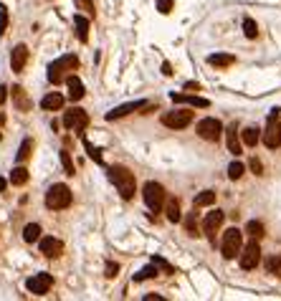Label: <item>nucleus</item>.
Instances as JSON below:
<instances>
[{
    "label": "nucleus",
    "instance_id": "22",
    "mask_svg": "<svg viewBox=\"0 0 281 301\" xmlns=\"http://www.w3.org/2000/svg\"><path fill=\"white\" fill-rule=\"evenodd\" d=\"M165 210H168V220H170V223H180V220H182V213H180V200H178V198L165 200Z\"/></svg>",
    "mask_w": 281,
    "mask_h": 301
},
{
    "label": "nucleus",
    "instance_id": "12",
    "mask_svg": "<svg viewBox=\"0 0 281 301\" xmlns=\"http://www.w3.org/2000/svg\"><path fill=\"white\" fill-rule=\"evenodd\" d=\"M223 220H226V213H223V210H213V213L206 215V220H203V231H206V236H208L210 241H216V231L223 225Z\"/></svg>",
    "mask_w": 281,
    "mask_h": 301
},
{
    "label": "nucleus",
    "instance_id": "34",
    "mask_svg": "<svg viewBox=\"0 0 281 301\" xmlns=\"http://www.w3.org/2000/svg\"><path fill=\"white\" fill-rule=\"evenodd\" d=\"M185 233L188 236H198V218H195V213H190L185 218Z\"/></svg>",
    "mask_w": 281,
    "mask_h": 301
},
{
    "label": "nucleus",
    "instance_id": "18",
    "mask_svg": "<svg viewBox=\"0 0 281 301\" xmlns=\"http://www.w3.org/2000/svg\"><path fill=\"white\" fill-rule=\"evenodd\" d=\"M74 25H76L78 41L86 43V41H89V18H86V15H74Z\"/></svg>",
    "mask_w": 281,
    "mask_h": 301
},
{
    "label": "nucleus",
    "instance_id": "30",
    "mask_svg": "<svg viewBox=\"0 0 281 301\" xmlns=\"http://www.w3.org/2000/svg\"><path fill=\"white\" fill-rule=\"evenodd\" d=\"M10 182H13V185H26V182H28V170H26V167H16V170L10 172Z\"/></svg>",
    "mask_w": 281,
    "mask_h": 301
},
{
    "label": "nucleus",
    "instance_id": "21",
    "mask_svg": "<svg viewBox=\"0 0 281 301\" xmlns=\"http://www.w3.org/2000/svg\"><path fill=\"white\" fill-rule=\"evenodd\" d=\"M41 106H44L46 111H58V109L64 106V96L56 94V91H54V94H46V96L41 99Z\"/></svg>",
    "mask_w": 281,
    "mask_h": 301
},
{
    "label": "nucleus",
    "instance_id": "17",
    "mask_svg": "<svg viewBox=\"0 0 281 301\" xmlns=\"http://www.w3.org/2000/svg\"><path fill=\"white\" fill-rule=\"evenodd\" d=\"M172 101H175V104L198 106V109H208V106H210L208 99H203V96H190V94H172Z\"/></svg>",
    "mask_w": 281,
    "mask_h": 301
},
{
    "label": "nucleus",
    "instance_id": "10",
    "mask_svg": "<svg viewBox=\"0 0 281 301\" xmlns=\"http://www.w3.org/2000/svg\"><path fill=\"white\" fill-rule=\"evenodd\" d=\"M162 124L170 129H185L192 124V111L190 109H175V111H165L162 114Z\"/></svg>",
    "mask_w": 281,
    "mask_h": 301
},
{
    "label": "nucleus",
    "instance_id": "23",
    "mask_svg": "<svg viewBox=\"0 0 281 301\" xmlns=\"http://www.w3.org/2000/svg\"><path fill=\"white\" fill-rule=\"evenodd\" d=\"M240 137H244V144H246V147H256L258 139H261V132H258L256 127H246L244 132H240Z\"/></svg>",
    "mask_w": 281,
    "mask_h": 301
},
{
    "label": "nucleus",
    "instance_id": "28",
    "mask_svg": "<svg viewBox=\"0 0 281 301\" xmlns=\"http://www.w3.org/2000/svg\"><path fill=\"white\" fill-rule=\"evenodd\" d=\"M30 149H33V139H23L20 142V147H18V162H26L28 157H30Z\"/></svg>",
    "mask_w": 281,
    "mask_h": 301
},
{
    "label": "nucleus",
    "instance_id": "39",
    "mask_svg": "<svg viewBox=\"0 0 281 301\" xmlns=\"http://www.w3.org/2000/svg\"><path fill=\"white\" fill-rule=\"evenodd\" d=\"M172 5H175V0H160V3H157V10L168 15V13L172 10Z\"/></svg>",
    "mask_w": 281,
    "mask_h": 301
},
{
    "label": "nucleus",
    "instance_id": "38",
    "mask_svg": "<svg viewBox=\"0 0 281 301\" xmlns=\"http://www.w3.org/2000/svg\"><path fill=\"white\" fill-rule=\"evenodd\" d=\"M152 263H154V266H157V269H162L165 274H175V269L170 266V263H168V261H162V258H152Z\"/></svg>",
    "mask_w": 281,
    "mask_h": 301
},
{
    "label": "nucleus",
    "instance_id": "42",
    "mask_svg": "<svg viewBox=\"0 0 281 301\" xmlns=\"http://www.w3.org/2000/svg\"><path fill=\"white\" fill-rule=\"evenodd\" d=\"M251 170H254V172H256V175H264V165H261V162H258V160H256V157H254V160H251Z\"/></svg>",
    "mask_w": 281,
    "mask_h": 301
},
{
    "label": "nucleus",
    "instance_id": "43",
    "mask_svg": "<svg viewBox=\"0 0 281 301\" xmlns=\"http://www.w3.org/2000/svg\"><path fill=\"white\" fill-rule=\"evenodd\" d=\"M185 91H200V84H195V81H188V84H185Z\"/></svg>",
    "mask_w": 281,
    "mask_h": 301
},
{
    "label": "nucleus",
    "instance_id": "44",
    "mask_svg": "<svg viewBox=\"0 0 281 301\" xmlns=\"http://www.w3.org/2000/svg\"><path fill=\"white\" fill-rule=\"evenodd\" d=\"M6 99H8V89H6V86H0V106L6 104Z\"/></svg>",
    "mask_w": 281,
    "mask_h": 301
},
{
    "label": "nucleus",
    "instance_id": "7",
    "mask_svg": "<svg viewBox=\"0 0 281 301\" xmlns=\"http://www.w3.org/2000/svg\"><path fill=\"white\" fill-rule=\"evenodd\" d=\"M64 127L68 132H76V134H84V129L89 127V114L84 109H68L66 114H64Z\"/></svg>",
    "mask_w": 281,
    "mask_h": 301
},
{
    "label": "nucleus",
    "instance_id": "16",
    "mask_svg": "<svg viewBox=\"0 0 281 301\" xmlns=\"http://www.w3.org/2000/svg\"><path fill=\"white\" fill-rule=\"evenodd\" d=\"M66 86H68V99L71 101H78V99H84V84H82V79L78 76H74V73H68L66 76Z\"/></svg>",
    "mask_w": 281,
    "mask_h": 301
},
{
    "label": "nucleus",
    "instance_id": "46",
    "mask_svg": "<svg viewBox=\"0 0 281 301\" xmlns=\"http://www.w3.org/2000/svg\"><path fill=\"white\" fill-rule=\"evenodd\" d=\"M6 185H8V182H6L3 177H0V193H3V190H6Z\"/></svg>",
    "mask_w": 281,
    "mask_h": 301
},
{
    "label": "nucleus",
    "instance_id": "19",
    "mask_svg": "<svg viewBox=\"0 0 281 301\" xmlns=\"http://www.w3.org/2000/svg\"><path fill=\"white\" fill-rule=\"evenodd\" d=\"M208 63L216 68H228L236 63V56L233 53H213V56H208Z\"/></svg>",
    "mask_w": 281,
    "mask_h": 301
},
{
    "label": "nucleus",
    "instance_id": "15",
    "mask_svg": "<svg viewBox=\"0 0 281 301\" xmlns=\"http://www.w3.org/2000/svg\"><path fill=\"white\" fill-rule=\"evenodd\" d=\"M41 253H44L46 258H58V256L64 253V243H61L58 238H54V236L41 238Z\"/></svg>",
    "mask_w": 281,
    "mask_h": 301
},
{
    "label": "nucleus",
    "instance_id": "33",
    "mask_svg": "<svg viewBox=\"0 0 281 301\" xmlns=\"http://www.w3.org/2000/svg\"><path fill=\"white\" fill-rule=\"evenodd\" d=\"M244 172H246V167L240 165V162H230L228 165V177L230 180H240V177H244Z\"/></svg>",
    "mask_w": 281,
    "mask_h": 301
},
{
    "label": "nucleus",
    "instance_id": "25",
    "mask_svg": "<svg viewBox=\"0 0 281 301\" xmlns=\"http://www.w3.org/2000/svg\"><path fill=\"white\" fill-rule=\"evenodd\" d=\"M10 91H13V99H16L18 109H20V111H28V109H30V101H28V96H26L23 86H13Z\"/></svg>",
    "mask_w": 281,
    "mask_h": 301
},
{
    "label": "nucleus",
    "instance_id": "9",
    "mask_svg": "<svg viewBox=\"0 0 281 301\" xmlns=\"http://www.w3.org/2000/svg\"><path fill=\"white\" fill-rule=\"evenodd\" d=\"M258 261H261V246H258V241L254 238L248 246L240 248V253H238V263H240V269H244V271H251V269L258 266Z\"/></svg>",
    "mask_w": 281,
    "mask_h": 301
},
{
    "label": "nucleus",
    "instance_id": "24",
    "mask_svg": "<svg viewBox=\"0 0 281 301\" xmlns=\"http://www.w3.org/2000/svg\"><path fill=\"white\" fill-rule=\"evenodd\" d=\"M41 238V225L38 223H28L26 228H23V241L26 243H33V241H38Z\"/></svg>",
    "mask_w": 281,
    "mask_h": 301
},
{
    "label": "nucleus",
    "instance_id": "29",
    "mask_svg": "<svg viewBox=\"0 0 281 301\" xmlns=\"http://www.w3.org/2000/svg\"><path fill=\"white\" fill-rule=\"evenodd\" d=\"M160 271H157V266H154V263H152V266H144L140 274H134V281L140 284V281H147V279H154Z\"/></svg>",
    "mask_w": 281,
    "mask_h": 301
},
{
    "label": "nucleus",
    "instance_id": "20",
    "mask_svg": "<svg viewBox=\"0 0 281 301\" xmlns=\"http://www.w3.org/2000/svg\"><path fill=\"white\" fill-rule=\"evenodd\" d=\"M238 129H236V124H230L228 129H226V142H228V152H233V155H240V139H238V134H236Z\"/></svg>",
    "mask_w": 281,
    "mask_h": 301
},
{
    "label": "nucleus",
    "instance_id": "2",
    "mask_svg": "<svg viewBox=\"0 0 281 301\" xmlns=\"http://www.w3.org/2000/svg\"><path fill=\"white\" fill-rule=\"evenodd\" d=\"M76 68H78V58H76L74 53H66V56L56 58V61L48 66V81H51V84H61V81H66L68 73L76 71Z\"/></svg>",
    "mask_w": 281,
    "mask_h": 301
},
{
    "label": "nucleus",
    "instance_id": "27",
    "mask_svg": "<svg viewBox=\"0 0 281 301\" xmlns=\"http://www.w3.org/2000/svg\"><path fill=\"white\" fill-rule=\"evenodd\" d=\"M213 203H216V190H203L195 198V208H208Z\"/></svg>",
    "mask_w": 281,
    "mask_h": 301
},
{
    "label": "nucleus",
    "instance_id": "35",
    "mask_svg": "<svg viewBox=\"0 0 281 301\" xmlns=\"http://www.w3.org/2000/svg\"><path fill=\"white\" fill-rule=\"evenodd\" d=\"M61 165H64V172L66 175H74V160L68 155V149H61Z\"/></svg>",
    "mask_w": 281,
    "mask_h": 301
},
{
    "label": "nucleus",
    "instance_id": "11",
    "mask_svg": "<svg viewBox=\"0 0 281 301\" xmlns=\"http://www.w3.org/2000/svg\"><path fill=\"white\" fill-rule=\"evenodd\" d=\"M26 286H28V291L33 294V296H44V294H48V289L54 286V276L51 274H33L28 281H26Z\"/></svg>",
    "mask_w": 281,
    "mask_h": 301
},
{
    "label": "nucleus",
    "instance_id": "1",
    "mask_svg": "<svg viewBox=\"0 0 281 301\" xmlns=\"http://www.w3.org/2000/svg\"><path fill=\"white\" fill-rule=\"evenodd\" d=\"M109 180L116 185L119 195H122L124 200H132V198H134L137 182H134V175H132L127 167H122V165H114V167H109Z\"/></svg>",
    "mask_w": 281,
    "mask_h": 301
},
{
    "label": "nucleus",
    "instance_id": "47",
    "mask_svg": "<svg viewBox=\"0 0 281 301\" xmlns=\"http://www.w3.org/2000/svg\"><path fill=\"white\" fill-rule=\"evenodd\" d=\"M6 124V114H0V127H3Z\"/></svg>",
    "mask_w": 281,
    "mask_h": 301
},
{
    "label": "nucleus",
    "instance_id": "3",
    "mask_svg": "<svg viewBox=\"0 0 281 301\" xmlns=\"http://www.w3.org/2000/svg\"><path fill=\"white\" fill-rule=\"evenodd\" d=\"M74 195H71V187L64 185V182H56L48 187V193H46V208L51 210H66L71 205Z\"/></svg>",
    "mask_w": 281,
    "mask_h": 301
},
{
    "label": "nucleus",
    "instance_id": "26",
    "mask_svg": "<svg viewBox=\"0 0 281 301\" xmlns=\"http://www.w3.org/2000/svg\"><path fill=\"white\" fill-rule=\"evenodd\" d=\"M246 233H248L251 238L261 241V238L266 236V228H264V223H261V220H251V223L246 225Z\"/></svg>",
    "mask_w": 281,
    "mask_h": 301
},
{
    "label": "nucleus",
    "instance_id": "5",
    "mask_svg": "<svg viewBox=\"0 0 281 301\" xmlns=\"http://www.w3.org/2000/svg\"><path fill=\"white\" fill-rule=\"evenodd\" d=\"M261 139H264V144H266L268 149H278V147H281V119H278V109H271Z\"/></svg>",
    "mask_w": 281,
    "mask_h": 301
},
{
    "label": "nucleus",
    "instance_id": "32",
    "mask_svg": "<svg viewBox=\"0 0 281 301\" xmlns=\"http://www.w3.org/2000/svg\"><path fill=\"white\" fill-rule=\"evenodd\" d=\"M266 271L281 276V256H271V258L266 261Z\"/></svg>",
    "mask_w": 281,
    "mask_h": 301
},
{
    "label": "nucleus",
    "instance_id": "40",
    "mask_svg": "<svg viewBox=\"0 0 281 301\" xmlns=\"http://www.w3.org/2000/svg\"><path fill=\"white\" fill-rule=\"evenodd\" d=\"M6 28H8V10L0 8V35L6 33Z\"/></svg>",
    "mask_w": 281,
    "mask_h": 301
},
{
    "label": "nucleus",
    "instance_id": "8",
    "mask_svg": "<svg viewBox=\"0 0 281 301\" xmlns=\"http://www.w3.org/2000/svg\"><path fill=\"white\" fill-rule=\"evenodd\" d=\"M195 132H198L200 139H206V142H218L220 134H223V124H220L216 117H206V119L198 122Z\"/></svg>",
    "mask_w": 281,
    "mask_h": 301
},
{
    "label": "nucleus",
    "instance_id": "45",
    "mask_svg": "<svg viewBox=\"0 0 281 301\" xmlns=\"http://www.w3.org/2000/svg\"><path fill=\"white\" fill-rule=\"evenodd\" d=\"M162 73H165V76H172V66H170V63H162Z\"/></svg>",
    "mask_w": 281,
    "mask_h": 301
},
{
    "label": "nucleus",
    "instance_id": "41",
    "mask_svg": "<svg viewBox=\"0 0 281 301\" xmlns=\"http://www.w3.org/2000/svg\"><path fill=\"white\" fill-rule=\"evenodd\" d=\"M116 274H119V266H116V263H112V261H109V263H106V274H104V276H106V279H114Z\"/></svg>",
    "mask_w": 281,
    "mask_h": 301
},
{
    "label": "nucleus",
    "instance_id": "31",
    "mask_svg": "<svg viewBox=\"0 0 281 301\" xmlns=\"http://www.w3.org/2000/svg\"><path fill=\"white\" fill-rule=\"evenodd\" d=\"M244 33H246V38H256L258 35V25L254 18H244Z\"/></svg>",
    "mask_w": 281,
    "mask_h": 301
},
{
    "label": "nucleus",
    "instance_id": "6",
    "mask_svg": "<svg viewBox=\"0 0 281 301\" xmlns=\"http://www.w3.org/2000/svg\"><path fill=\"white\" fill-rule=\"evenodd\" d=\"M240 248H244V233H240L238 228H228L223 233V243H220V253L223 258H236L240 253Z\"/></svg>",
    "mask_w": 281,
    "mask_h": 301
},
{
    "label": "nucleus",
    "instance_id": "37",
    "mask_svg": "<svg viewBox=\"0 0 281 301\" xmlns=\"http://www.w3.org/2000/svg\"><path fill=\"white\" fill-rule=\"evenodd\" d=\"M78 10H84L86 15H94V0H76Z\"/></svg>",
    "mask_w": 281,
    "mask_h": 301
},
{
    "label": "nucleus",
    "instance_id": "4",
    "mask_svg": "<svg viewBox=\"0 0 281 301\" xmlns=\"http://www.w3.org/2000/svg\"><path fill=\"white\" fill-rule=\"evenodd\" d=\"M142 198H144V205L152 210V213H160L165 208V200H168V193H165V187L160 185V182H147L142 187Z\"/></svg>",
    "mask_w": 281,
    "mask_h": 301
},
{
    "label": "nucleus",
    "instance_id": "13",
    "mask_svg": "<svg viewBox=\"0 0 281 301\" xmlns=\"http://www.w3.org/2000/svg\"><path fill=\"white\" fill-rule=\"evenodd\" d=\"M26 63H28V46H26V43H18V46L10 51V68H13L16 73H20V71L26 68Z\"/></svg>",
    "mask_w": 281,
    "mask_h": 301
},
{
    "label": "nucleus",
    "instance_id": "36",
    "mask_svg": "<svg viewBox=\"0 0 281 301\" xmlns=\"http://www.w3.org/2000/svg\"><path fill=\"white\" fill-rule=\"evenodd\" d=\"M84 147H86V152H89V157H92L94 162H102V152H99V149H96L89 139H84Z\"/></svg>",
    "mask_w": 281,
    "mask_h": 301
},
{
    "label": "nucleus",
    "instance_id": "14",
    "mask_svg": "<svg viewBox=\"0 0 281 301\" xmlns=\"http://www.w3.org/2000/svg\"><path fill=\"white\" fill-rule=\"evenodd\" d=\"M144 106H147V101H130V104H122V106L112 109L109 114H106V119H109V122H114V119H122V117L132 114V111H137V109H144Z\"/></svg>",
    "mask_w": 281,
    "mask_h": 301
}]
</instances>
